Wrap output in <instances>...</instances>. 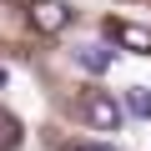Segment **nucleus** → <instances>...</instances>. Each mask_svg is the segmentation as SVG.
<instances>
[{"instance_id": "1", "label": "nucleus", "mask_w": 151, "mask_h": 151, "mask_svg": "<svg viewBox=\"0 0 151 151\" xmlns=\"http://www.w3.org/2000/svg\"><path fill=\"white\" fill-rule=\"evenodd\" d=\"M30 25L40 35H60L70 25V5H65V0H35V5H30Z\"/></svg>"}, {"instance_id": "2", "label": "nucleus", "mask_w": 151, "mask_h": 151, "mask_svg": "<svg viewBox=\"0 0 151 151\" xmlns=\"http://www.w3.org/2000/svg\"><path fill=\"white\" fill-rule=\"evenodd\" d=\"M106 35H111L116 45H126V50L151 55V30H146V25H131V20H106Z\"/></svg>"}, {"instance_id": "3", "label": "nucleus", "mask_w": 151, "mask_h": 151, "mask_svg": "<svg viewBox=\"0 0 151 151\" xmlns=\"http://www.w3.org/2000/svg\"><path fill=\"white\" fill-rule=\"evenodd\" d=\"M86 116H91L101 131H116V121H121V106H116V101H106V96H91V101H86Z\"/></svg>"}, {"instance_id": "4", "label": "nucleus", "mask_w": 151, "mask_h": 151, "mask_svg": "<svg viewBox=\"0 0 151 151\" xmlns=\"http://www.w3.org/2000/svg\"><path fill=\"white\" fill-rule=\"evenodd\" d=\"M20 146V121L10 111H0V151H15Z\"/></svg>"}, {"instance_id": "5", "label": "nucleus", "mask_w": 151, "mask_h": 151, "mask_svg": "<svg viewBox=\"0 0 151 151\" xmlns=\"http://www.w3.org/2000/svg\"><path fill=\"white\" fill-rule=\"evenodd\" d=\"M76 60H81V65H86V70H96V76H106V70H111V60H116V55H111V50H76Z\"/></svg>"}, {"instance_id": "6", "label": "nucleus", "mask_w": 151, "mask_h": 151, "mask_svg": "<svg viewBox=\"0 0 151 151\" xmlns=\"http://www.w3.org/2000/svg\"><path fill=\"white\" fill-rule=\"evenodd\" d=\"M126 111H131V116H146V121H151V91L131 86V91H126Z\"/></svg>"}, {"instance_id": "7", "label": "nucleus", "mask_w": 151, "mask_h": 151, "mask_svg": "<svg viewBox=\"0 0 151 151\" xmlns=\"http://www.w3.org/2000/svg\"><path fill=\"white\" fill-rule=\"evenodd\" d=\"M70 151H116V146H96V141H91V146H70Z\"/></svg>"}, {"instance_id": "8", "label": "nucleus", "mask_w": 151, "mask_h": 151, "mask_svg": "<svg viewBox=\"0 0 151 151\" xmlns=\"http://www.w3.org/2000/svg\"><path fill=\"white\" fill-rule=\"evenodd\" d=\"M5 81H10V70H5V65H0V86H5Z\"/></svg>"}]
</instances>
